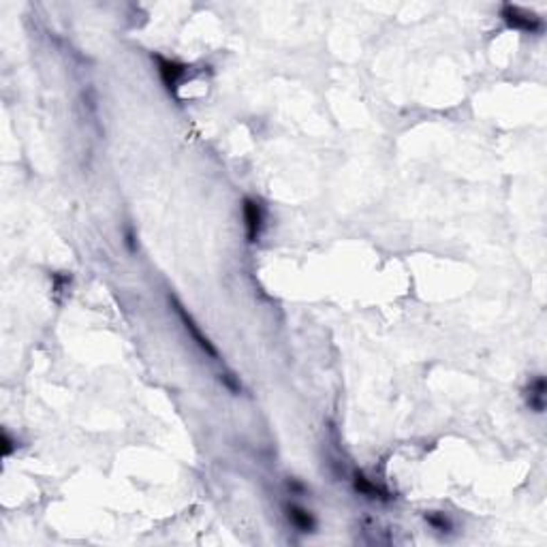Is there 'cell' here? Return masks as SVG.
Returning <instances> with one entry per match:
<instances>
[{
    "instance_id": "7",
    "label": "cell",
    "mask_w": 547,
    "mask_h": 547,
    "mask_svg": "<svg viewBox=\"0 0 547 547\" xmlns=\"http://www.w3.org/2000/svg\"><path fill=\"white\" fill-rule=\"evenodd\" d=\"M287 517H289V522L299 530V532H312L317 528V519L314 515L304 509V507H299V505H287Z\"/></svg>"
},
{
    "instance_id": "3",
    "label": "cell",
    "mask_w": 547,
    "mask_h": 547,
    "mask_svg": "<svg viewBox=\"0 0 547 547\" xmlns=\"http://www.w3.org/2000/svg\"><path fill=\"white\" fill-rule=\"evenodd\" d=\"M242 212H244V227H246V237L249 242H257L261 237L263 225H265V214L259 201L255 199H244L242 203Z\"/></svg>"
},
{
    "instance_id": "8",
    "label": "cell",
    "mask_w": 547,
    "mask_h": 547,
    "mask_svg": "<svg viewBox=\"0 0 547 547\" xmlns=\"http://www.w3.org/2000/svg\"><path fill=\"white\" fill-rule=\"evenodd\" d=\"M426 522H428L434 530H439V532H451V528H453L451 519H449L445 513H439V511L426 513Z\"/></svg>"
},
{
    "instance_id": "1",
    "label": "cell",
    "mask_w": 547,
    "mask_h": 547,
    "mask_svg": "<svg viewBox=\"0 0 547 547\" xmlns=\"http://www.w3.org/2000/svg\"><path fill=\"white\" fill-rule=\"evenodd\" d=\"M500 17L505 19V24L509 26V28L522 31V33L541 35L545 31V24H543V19L537 13L526 11V9L517 7V5H503Z\"/></svg>"
},
{
    "instance_id": "9",
    "label": "cell",
    "mask_w": 547,
    "mask_h": 547,
    "mask_svg": "<svg viewBox=\"0 0 547 547\" xmlns=\"http://www.w3.org/2000/svg\"><path fill=\"white\" fill-rule=\"evenodd\" d=\"M221 382L223 385L229 389V392H233V394H239L242 392V382L237 380V376L235 374H231V372H225V374H221Z\"/></svg>"
},
{
    "instance_id": "4",
    "label": "cell",
    "mask_w": 547,
    "mask_h": 547,
    "mask_svg": "<svg viewBox=\"0 0 547 547\" xmlns=\"http://www.w3.org/2000/svg\"><path fill=\"white\" fill-rule=\"evenodd\" d=\"M156 62H158V73H160L162 84H165V88L169 92H176L178 86L182 84V79L186 77L188 67L182 65V62H176V60L160 58V56H156Z\"/></svg>"
},
{
    "instance_id": "12",
    "label": "cell",
    "mask_w": 547,
    "mask_h": 547,
    "mask_svg": "<svg viewBox=\"0 0 547 547\" xmlns=\"http://www.w3.org/2000/svg\"><path fill=\"white\" fill-rule=\"evenodd\" d=\"M287 487H289V491H291V494H297V496H302V494H306V485H302V483H299L297 479H291V481L287 483Z\"/></svg>"
},
{
    "instance_id": "11",
    "label": "cell",
    "mask_w": 547,
    "mask_h": 547,
    "mask_svg": "<svg viewBox=\"0 0 547 547\" xmlns=\"http://www.w3.org/2000/svg\"><path fill=\"white\" fill-rule=\"evenodd\" d=\"M124 244L131 253H137V237H135V231L131 227H126V231H124Z\"/></svg>"
},
{
    "instance_id": "5",
    "label": "cell",
    "mask_w": 547,
    "mask_h": 547,
    "mask_svg": "<svg viewBox=\"0 0 547 547\" xmlns=\"http://www.w3.org/2000/svg\"><path fill=\"white\" fill-rule=\"evenodd\" d=\"M353 487H355V491H360L362 496L372 498V500H389V498H392L389 491H387L385 487L372 483L364 473H355V477H353Z\"/></svg>"
},
{
    "instance_id": "6",
    "label": "cell",
    "mask_w": 547,
    "mask_h": 547,
    "mask_svg": "<svg viewBox=\"0 0 547 547\" xmlns=\"http://www.w3.org/2000/svg\"><path fill=\"white\" fill-rule=\"evenodd\" d=\"M545 392H547V385H545V378L539 374L535 376L530 382H528V387H526V404L530 410H535V413H543L545 410Z\"/></svg>"
},
{
    "instance_id": "10",
    "label": "cell",
    "mask_w": 547,
    "mask_h": 547,
    "mask_svg": "<svg viewBox=\"0 0 547 547\" xmlns=\"http://www.w3.org/2000/svg\"><path fill=\"white\" fill-rule=\"evenodd\" d=\"M0 443H3V455L9 457L13 453V449H15V443L11 441V436L7 432H3V436H0Z\"/></svg>"
},
{
    "instance_id": "2",
    "label": "cell",
    "mask_w": 547,
    "mask_h": 547,
    "mask_svg": "<svg viewBox=\"0 0 547 547\" xmlns=\"http://www.w3.org/2000/svg\"><path fill=\"white\" fill-rule=\"evenodd\" d=\"M169 304L174 306V310H176V314L180 317V321H182V325H184V330H186V334L193 338V342L208 355V357H212V360H218V351H216V346L210 342V338L201 332V327L197 325V321L193 319L188 314V310L178 302V297H174V295H169Z\"/></svg>"
}]
</instances>
